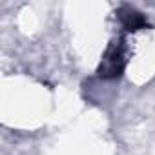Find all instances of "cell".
<instances>
[{"label":"cell","mask_w":155,"mask_h":155,"mask_svg":"<svg viewBox=\"0 0 155 155\" xmlns=\"http://www.w3.org/2000/svg\"><path fill=\"white\" fill-rule=\"evenodd\" d=\"M120 20H122V26L128 31H137V29H140V28L146 26V18L139 11L131 9V8H124L120 11Z\"/></svg>","instance_id":"2"},{"label":"cell","mask_w":155,"mask_h":155,"mask_svg":"<svg viewBox=\"0 0 155 155\" xmlns=\"http://www.w3.org/2000/svg\"><path fill=\"white\" fill-rule=\"evenodd\" d=\"M124 68H126V46L122 42H115L108 48L99 66V75L104 79H115L124 71Z\"/></svg>","instance_id":"1"}]
</instances>
